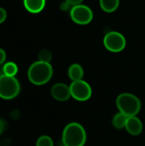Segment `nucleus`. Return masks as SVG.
<instances>
[{"mask_svg":"<svg viewBox=\"0 0 145 146\" xmlns=\"http://www.w3.org/2000/svg\"><path fill=\"white\" fill-rule=\"evenodd\" d=\"M53 75V68L50 63L37 61L28 68L29 81L35 86H43L48 83Z\"/></svg>","mask_w":145,"mask_h":146,"instance_id":"1","label":"nucleus"},{"mask_svg":"<svg viewBox=\"0 0 145 146\" xmlns=\"http://www.w3.org/2000/svg\"><path fill=\"white\" fill-rule=\"evenodd\" d=\"M86 139L85 129L78 122H71L63 129L62 144L64 146H84Z\"/></svg>","mask_w":145,"mask_h":146,"instance_id":"2","label":"nucleus"},{"mask_svg":"<svg viewBox=\"0 0 145 146\" xmlns=\"http://www.w3.org/2000/svg\"><path fill=\"white\" fill-rule=\"evenodd\" d=\"M116 106L119 112L126 116H135L141 110V101L134 94L129 92L121 93L116 98Z\"/></svg>","mask_w":145,"mask_h":146,"instance_id":"3","label":"nucleus"},{"mask_svg":"<svg viewBox=\"0 0 145 146\" xmlns=\"http://www.w3.org/2000/svg\"><path fill=\"white\" fill-rule=\"evenodd\" d=\"M21 91V85L15 77L2 74L0 76V98L10 100L16 98Z\"/></svg>","mask_w":145,"mask_h":146,"instance_id":"4","label":"nucleus"},{"mask_svg":"<svg viewBox=\"0 0 145 146\" xmlns=\"http://www.w3.org/2000/svg\"><path fill=\"white\" fill-rule=\"evenodd\" d=\"M103 45L110 52L118 53L122 51L126 45V39L124 35L116 31H111L105 34Z\"/></svg>","mask_w":145,"mask_h":146,"instance_id":"5","label":"nucleus"},{"mask_svg":"<svg viewBox=\"0 0 145 146\" xmlns=\"http://www.w3.org/2000/svg\"><path fill=\"white\" fill-rule=\"evenodd\" d=\"M69 87L71 92V98L77 101L85 102L91 98V86L88 82L85 81L84 80L72 81V83L69 85Z\"/></svg>","mask_w":145,"mask_h":146,"instance_id":"6","label":"nucleus"},{"mask_svg":"<svg viewBox=\"0 0 145 146\" xmlns=\"http://www.w3.org/2000/svg\"><path fill=\"white\" fill-rule=\"evenodd\" d=\"M70 17L72 21L78 25H87L93 20V12L91 9L85 4L73 6L70 9Z\"/></svg>","mask_w":145,"mask_h":146,"instance_id":"7","label":"nucleus"},{"mask_svg":"<svg viewBox=\"0 0 145 146\" xmlns=\"http://www.w3.org/2000/svg\"><path fill=\"white\" fill-rule=\"evenodd\" d=\"M52 98L59 102L68 101L71 98L70 87L65 83H56L50 89Z\"/></svg>","mask_w":145,"mask_h":146,"instance_id":"8","label":"nucleus"},{"mask_svg":"<svg viewBox=\"0 0 145 146\" xmlns=\"http://www.w3.org/2000/svg\"><path fill=\"white\" fill-rule=\"evenodd\" d=\"M125 128L129 134L132 136H138L142 133L144 126L141 120L137 115H135L128 117Z\"/></svg>","mask_w":145,"mask_h":146,"instance_id":"9","label":"nucleus"},{"mask_svg":"<svg viewBox=\"0 0 145 146\" xmlns=\"http://www.w3.org/2000/svg\"><path fill=\"white\" fill-rule=\"evenodd\" d=\"M46 0H23L25 9L32 14L40 13L45 7Z\"/></svg>","mask_w":145,"mask_h":146,"instance_id":"10","label":"nucleus"},{"mask_svg":"<svg viewBox=\"0 0 145 146\" xmlns=\"http://www.w3.org/2000/svg\"><path fill=\"white\" fill-rule=\"evenodd\" d=\"M84 74V68L79 63H73L70 65L68 70V75L72 81L83 80Z\"/></svg>","mask_w":145,"mask_h":146,"instance_id":"11","label":"nucleus"},{"mask_svg":"<svg viewBox=\"0 0 145 146\" xmlns=\"http://www.w3.org/2000/svg\"><path fill=\"white\" fill-rule=\"evenodd\" d=\"M100 8L106 13H113L115 12L119 5L120 0H99Z\"/></svg>","mask_w":145,"mask_h":146,"instance_id":"12","label":"nucleus"},{"mask_svg":"<svg viewBox=\"0 0 145 146\" xmlns=\"http://www.w3.org/2000/svg\"><path fill=\"white\" fill-rule=\"evenodd\" d=\"M127 119H128V116H126V115H124L121 112H119V113L115 114V116L113 117V121H112L114 127L116 128V129H123V128H125Z\"/></svg>","mask_w":145,"mask_h":146,"instance_id":"13","label":"nucleus"},{"mask_svg":"<svg viewBox=\"0 0 145 146\" xmlns=\"http://www.w3.org/2000/svg\"><path fill=\"white\" fill-rule=\"evenodd\" d=\"M2 71L3 74L7 76L15 77V75L18 73V66L16 65V63L13 62H8L3 64Z\"/></svg>","mask_w":145,"mask_h":146,"instance_id":"14","label":"nucleus"},{"mask_svg":"<svg viewBox=\"0 0 145 146\" xmlns=\"http://www.w3.org/2000/svg\"><path fill=\"white\" fill-rule=\"evenodd\" d=\"M51 60H52V53L50 50L43 49L42 50H40V52L38 53V61L50 63Z\"/></svg>","mask_w":145,"mask_h":146,"instance_id":"15","label":"nucleus"},{"mask_svg":"<svg viewBox=\"0 0 145 146\" xmlns=\"http://www.w3.org/2000/svg\"><path fill=\"white\" fill-rule=\"evenodd\" d=\"M36 146H54V143L50 136L43 135L37 139Z\"/></svg>","mask_w":145,"mask_h":146,"instance_id":"16","label":"nucleus"},{"mask_svg":"<svg viewBox=\"0 0 145 146\" xmlns=\"http://www.w3.org/2000/svg\"><path fill=\"white\" fill-rule=\"evenodd\" d=\"M6 18H7V12H6V10L3 8L0 7V24L4 22Z\"/></svg>","mask_w":145,"mask_h":146,"instance_id":"17","label":"nucleus"},{"mask_svg":"<svg viewBox=\"0 0 145 146\" xmlns=\"http://www.w3.org/2000/svg\"><path fill=\"white\" fill-rule=\"evenodd\" d=\"M70 7L72 8V6H71L68 2H66V1L61 3V4H60V9H61L62 11H67V10H68V9H70Z\"/></svg>","mask_w":145,"mask_h":146,"instance_id":"18","label":"nucleus"},{"mask_svg":"<svg viewBox=\"0 0 145 146\" xmlns=\"http://www.w3.org/2000/svg\"><path fill=\"white\" fill-rule=\"evenodd\" d=\"M6 60V52L3 49L0 48V65L3 64Z\"/></svg>","mask_w":145,"mask_h":146,"instance_id":"19","label":"nucleus"},{"mask_svg":"<svg viewBox=\"0 0 145 146\" xmlns=\"http://www.w3.org/2000/svg\"><path fill=\"white\" fill-rule=\"evenodd\" d=\"M66 2H68L72 7L73 6H76V5H79V4H81L83 3L84 0H65Z\"/></svg>","mask_w":145,"mask_h":146,"instance_id":"20","label":"nucleus"},{"mask_svg":"<svg viewBox=\"0 0 145 146\" xmlns=\"http://www.w3.org/2000/svg\"><path fill=\"white\" fill-rule=\"evenodd\" d=\"M3 130H4V123H3V121L0 119V135L3 133Z\"/></svg>","mask_w":145,"mask_h":146,"instance_id":"21","label":"nucleus"},{"mask_svg":"<svg viewBox=\"0 0 145 146\" xmlns=\"http://www.w3.org/2000/svg\"><path fill=\"white\" fill-rule=\"evenodd\" d=\"M2 74H3V73H0V76H1Z\"/></svg>","mask_w":145,"mask_h":146,"instance_id":"22","label":"nucleus"},{"mask_svg":"<svg viewBox=\"0 0 145 146\" xmlns=\"http://www.w3.org/2000/svg\"><path fill=\"white\" fill-rule=\"evenodd\" d=\"M61 146H64V145H61Z\"/></svg>","mask_w":145,"mask_h":146,"instance_id":"23","label":"nucleus"}]
</instances>
